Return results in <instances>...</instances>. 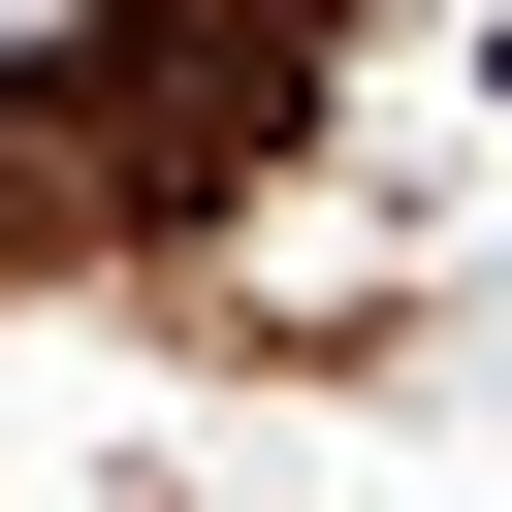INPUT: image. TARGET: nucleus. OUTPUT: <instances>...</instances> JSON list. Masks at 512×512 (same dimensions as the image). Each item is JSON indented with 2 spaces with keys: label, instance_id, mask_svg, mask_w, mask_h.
I'll return each instance as SVG.
<instances>
[{
  "label": "nucleus",
  "instance_id": "nucleus-1",
  "mask_svg": "<svg viewBox=\"0 0 512 512\" xmlns=\"http://www.w3.org/2000/svg\"><path fill=\"white\" fill-rule=\"evenodd\" d=\"M0 64H32V96H64V64H96V0H0Z\"/></svg>",
  "mask_w": 512,
  "mask_h": 512
}]
</instances>
